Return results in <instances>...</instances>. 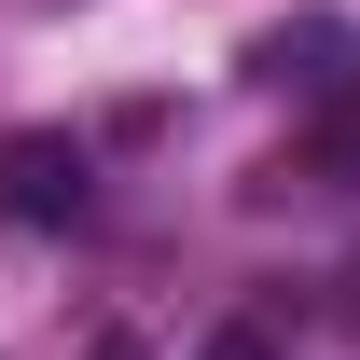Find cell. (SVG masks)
<instances>
[{
  "label": "cell",
  "mask_w": 360,
  "mask_h": 360,
  "mask_svg": "<svg viewBox=\"0 0 360 360\" xmlns=\"http://www.w3.org/2000/svg\"><path fill=\"white\" fill-rule=\"evenodd\" d=\"M250 70H264L277 97H305V111H319V97L360 84V28H347V14H291V28H264V42H250Z\"/></svg>",
  "instance_id": "6da1fadb"
},
{
  "label": "cell",
  "mask_w": 360,
  "mask_h": 360,
  "mask_svg": "<svg viewBox=\"0 0 360 360\" xmlns=\"http://www.w3.org/2000/svg\"><path fill=\"white\" fill-rule=\"evenodd\" d=\"M84 139H56V125H28V139H14V153H0V208H14V222H84Z\"/></svg>",
  "instance_id": "7a4b0ae2"
},
{
  "label": "cell",
  "mask_w": 360,
  "mask_h": 360,
  "mask_svg": "<svg viewBox=\"0 0 360 360\" xmlns=\"http://www.w3.org/2000/svg\"><path fill=\"white\" fill-rule=\"evenodd\" d=\"M305 167H319V180H360V84H347V97H319V139H305Z\"/></svg>",
  "instance_id": "3957f363"
},
{
  "label": "cell",
  "mask_w": 360,
  "mask_h": 360,
  "mask_svg": "<svg viewBox=\"0 0 360 360\" xmlns=\"http://www.w3.org/2000/svg\"><path fill=\"white\" fill-rule=\"evenodd\" d=\"M194 360H291V347H277V319H222V333H208Z\"/></svg>",
  "instance_id": "277c9868"
}]
</instances>
